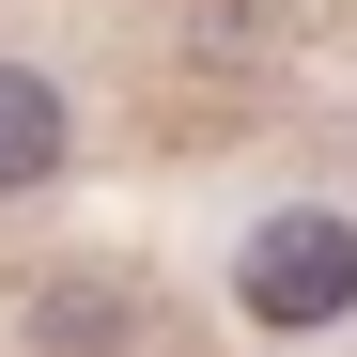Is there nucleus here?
Segmentation results:
<instances>
[{"mask_svg": "<svg viewBox=\"0 0 357 357\" xmlns=\"http://www.w3.org/2000/svg\"><path fill=\"white\" fill-rule=\"evenodd\" d=\"M63 155H78V109H63V78L0 63V202H16V187H47Z\"/></svg>", "mask_w": 357, "mask_h": 357, "instance_id": "f03ea898", "label": "nucleus"}, {"mask_svg": "<svg viewBox=\"0 0 357 357\" xmlns=\"http://www.w3.org/2000/svg\"><path fill=\"white\" fill-rule=\"evenodd\" d=\"M233 295H249L264 326H342V311H357V218H311V202L264 218L249 264H233Z\"/></svg>", "mask_w": 357, "mask_h": 357, "instance_id": "f257e3e1", "label": "nucleus"}]
</instances>
